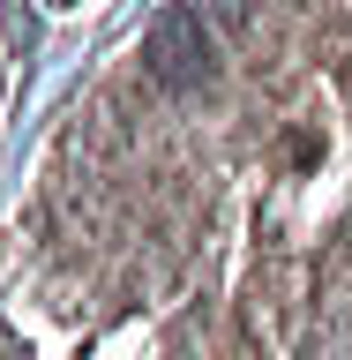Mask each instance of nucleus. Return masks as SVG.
Instances as JSON below:
<instances>
[{"label":"nucleus","mask_w":352,"mask_h":360,"mask_svg":"<svg viewBox=\"0 0 352 360\" xmlns=\"http://www.w3.org/2000/svg\"><path fill=\"white\" fill-rule=\"evenodd\" d=\"M143 60H150L157 83L188 90V83H202V75H210L218 45H210V30H202L195 8H165V15L150 22V38H143Z\"/></svg>","instance_id":"nucleus-1"},{"label":"nucleus","mask_w":352,"mask_h":360,"mask_svg":"<svg viewBox=\"0 0 352 360\" xmlns=\"http://www.w3.org/2000/svg\"><path fill=\"white\" fill-rule=\"evenodd\" d=\"M218 8H225V15H247V0H218Z\"/></svg>","instance_id":"nucleus-2"}]
</instances>
